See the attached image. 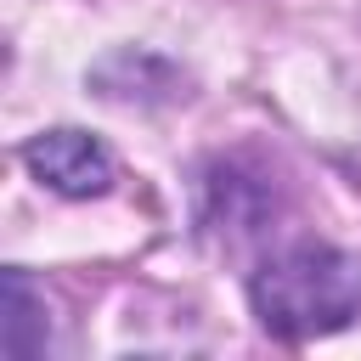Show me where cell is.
<instances>
[{
  "mask_svg": "<svg viewBox=\"0 0 361 361\" xmlns=\"http://www.w3.org/2000/svg\"><path fill=\"white\" fill-rule=\"evenodd\" d=\"M85 85L102 96V102H118V107H175L192 96V79L186 68H175L169 56L147 51V45H118L107 51L102 62H90Z\"/></svg>",
  "mask_w": 361,
  "mask_h": 361,
  "instance_id": "4",
  "label": "cell"
},
{
  "mask_svg": "<svg viewBox=\"0 0 361 361\" xmlns=\"http://www.w3.org/2000/svg\"><path fill=\"white\" fill-rule=\"evenodd\" d=\"M254 322L282 344H310L361 322V254L299 237L248 271Z\"/></svg>",
  "mask_w": 361,
  "mask_h": 361,
  "instance_id": "1",
  "label": "cell"
},
{
  "mask_svg": "<svg viewBox=\"0 0 361 361\" xmlns=\"http://www.w3.org/2000/svg\"><path fill=\"white\" fill-rule=\"evenodd\" d=\"M0 344L6 355H39L51 344V310L45 293L28 282V271H6V316H0Z\"/></svg>",
  "mask_w": 361,
  "mask_h": 361,
  "instance_id": "5",
  "label": "cell"
},
{
  "mask_svg": "<svg viewBox=\"0 0 361 361\" xmlns=\"http://www.w3.org/2000/svg\"><path fill=\"white\" fill-rule=\"evenodd\" d=\"M23 164H28V175H34L45 192L73 197V203L113 192V152H107L96 135L68 130V124L28 135V141H23Z\"/></svg>",
  "mask_w": 361,
  "mask_h": 361,
  "instance_id": "3",
  "label": "cell"
},
{
  "mask_svg": "<svg viewBox=\"0 0 361 361\" xmlns=\"http://www.w3.org/2000/svg\"><path fill=\"white\" fill-rule=\"evenodd\" d=\"M276 214V186L254 169H243L237 158H220L203 169L197 180V231L220 237L226 248L248 243L265 231V220Z\"/></svg>",
  "mask_w": 361,
  "mask_h": 361,
  "instance_id": "2",
  "label": "cell"
}]
</instances>
